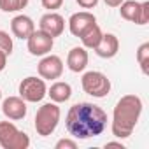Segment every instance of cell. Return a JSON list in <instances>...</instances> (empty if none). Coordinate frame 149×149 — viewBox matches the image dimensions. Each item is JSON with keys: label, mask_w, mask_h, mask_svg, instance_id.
Masks as SVG:
<instances>
[{"label": "cell", "mask_w": 149, "mask_h": 149, "mask_svg": "<svg viewBox=\"0 0 149 149\" xmlns=\"http://www.w3.org/2000/svg\"><path fill=\"white\" fill-rule=\"evenodd\" d=\"M65 126L74 139L84 140L98 137L107 128V114L102 107L95 104L79 102L68 109L65 118Z\"/></svg>", "instance_id": "6da1fadb"}, {"label": "cell", "mask_w": 149, "mask_h": 149, "mask_svg": "<svg viewBox=\"0 0 149 149\" xmlns=\"http://www.w3.org/2000/svg\"><path fill=\"white\" fill-rule=\"evenodd\" d=\"M142 109H144V104H142L140 97H137V95L121 97L112 112V125H111L112 135L118 139H128L133 133V130L140 119Z\"/></svg>", "instance_id": "7a4b0ae2"}, {"label": "cell", "mask_w": 149, "mask_h": 149, "mask_svg": "<svg viewBox=\"0 0 149 149\" xmlns=\"http://www.w3.org/2000/svg\"><path fill=\"white\" fill-rule=\"evenodd\" d=\"M60 116H61V111H60L58 104L49 102V104L40 105L35 114V132L40 137L51 135L60 123Z\"/></svg>", "instance_id": "3957f363"}, {"label": "cell", "mask_w": 149, "mask_h": 149, "mask_svg": "<svg viewBox=\"0 0 149 149\" xmlns=\"http://www.w3.org/2000/svg\"><path fill=\"white\" fill-rule=\"evenodd\" d=\"M0 147L4 149H28L30 137L18 130V126L11 121H0Z\"/></svg>", "instance_id": "277c9868"}, {"label": "cell", "mask_w": 149, "mask_h": 149, "mask_svg": "<svg viewBox=\"0 0 149 149\" xmlns=\"http://www.w3.org/2000/svg\"><path fill=\"white\" fill-rule=\"evenodd\" d=\"M81 84H83L84 93H88L93 98H104L111 91V79L98 70H90L83 74Z\"/></svg>", "instance_id": "5b68a950"}, {"label": "cell", "mask_w": 149, "mask_h": 149, "mask_svg": "<svg viewBox=\"0 0 149 149\" xmlns=\"http://www.w3.org/2000/svg\"><path fill=\"white\" fill-rule=\"evenodd\" d=\"M46 95H47V88H46V83H44L42 77L28 76V77H25V79L19 83V97H21L25 102L37 104V102H40Z\"/></svg>", "instance_id": "8992f818"}, {"label": "cell", "mask_w": 149, "mask_h": 149, "mask_svg": "<svg viewBox=\"0 0 149 149\" xmlns=\"http://www.w3.org/2000/svg\"><path fill=\"white\" fill-rule=\"evenodd\" d=\"M37 72L42 79H47V81H54V79H60L61 74H63V61L60 56L56 54H44V58L39 61L37 65Z\"/></svg>", "instance_id": "52a82bcc"}, {"label": "cell", "mask_w": 149, "mask_h": 149, "mask_svg": "<svg viewBox=\"0 0 149 149\" xmlns=\"http://www.w3.org/2000/svg\"><path fill=\"white\" fill-rule=\"evenodd\" d=\"M53 46H54V39L42 30H33V33L26 39V47H28L30 54H33V56L47 54L53 49Z\"/></svg>", "instance_id": "ba28073f"}, {"label": "cell", "mask_w": 149, "mask_h": 149, "mask_svg": "<svg viewBox=\"0 0 149 149\" xmlns=\"http://www.w3.org/2000/svg\"><path fill=\"white\" fill-rule=\"evenodd\" d=\"M97 23V18L93 13L90 11H81V13H76L72 14L70 19H68V30L74 37H81L91 25Z\"/></svg>", "instance_id": "9c48e42d"}, {"label": "cell", "mask_w": 149, "mask_h": 149, "mask_svg": "<svg viewBox=\"0 0 149 149\" xmlns=\"http://www.w3.org/2000/svg\"><path fill=\"white\" fill-rule=\"evenodd\" d=\"M39 30L46 32L47 35H51L53 39L54 37H60L65 30V19L61 14L54 13V11H49L47 14H44L39 21Z\"/></svg>", "instance_id": "30bf717a"}, {"label": "cell", "mask_w": 149, "mask_h": 149, "mask_svg": "<svg viewBox=\"0 0 149 149\" xmlns=\"http://www.w3.org/2000/svg\"><path fill=\"white\" fill-rule=\"evenodd\" d=\"M2 112L11 121H19L26 116V102L21 97H7L2 102Z\"/></svg>", "instance_id": "8fae6325"}, {"label": "cell", "mask_w": 149, "mask_h": 149, "mask_svg": "<svg viewBox=\"0 0 149 149\" xmlns=\"http://www.w3.org/2000/svg\"><path fill=\"white\" fill-rule=\"evenodd\" d=\"M33 30H35V23L26 14H18L11 21V32H13V35L18 37V39H21V40L23 39L26 40L33 33Z\"/></svg>", "instance_id": "7c38bea8"}, {"label": "cell", "mask_w": 149, "mask_h": 149, "mask_svg": "<svg viewBox=\"0 0 149 149\" xmlns=\"http://www.w3.org/2000/svg\"><path fill=\"white\" fill-rule=\"evenodd\" d=\"M88 60H90V56H88L86 47H83V46L72 47L67 54V67H68L70 72L79 74L88 67Z\"/></svg>", "instance_id": "4fadbf2b"}, {"label": "cell", "mask_w": 149, "mask_h": 149, "mask_svg": "<svg viewBox=\"0 0 149 149\" xmlns=\"http://www.w3.org/2000/svg\"><path fill=\"white\" fill-rule=\"evenodd\" d=\"M93 51L100 58H105V60L114 58L118 54V51H119V40H118V37L114 33H104L100 42H98V46Z\"/></svg>", "instance_id": "5bb4252c"}, {"label": "cell", "mask_w": 149, "mask_h": 149, "mask_svg": "<svg viewBox=\"0 0 149 149\" xmlns=\"http://www.w3.org/2000/svg\"><path fill=\"white\" fill-rule=\"evenodd\" d=\"M47 95L51 98V102L54 104H63L67 102L70 97H72V86L68 83H63V81H56L51 84V88L47 90Z\"/></svg>", "instance_id": "9a60e30c"}, {"label": "cell", "mask_w": 149, "mask_h": 149, "mask_svg": "<svg viewBox=\"0 0 149 149\" xmlns=\"http://www.w3.org/2000/svg\"><path fill=\"white\" fill-rule=\"evenodd\" d=\"M119 14L123 19L132 21V23H139V14H140V2H135V0H125V2L119 6Z\"/></svg>", "instance_id": "2e32d148"}, {"label": "cell", "mask_w": 149, "mask_h": 149, "mask_svg": "<svg viewBox=\"0 0 149 149\" xmlns=\"http://www.w3.org/2000/svg\"><path fill=\"white\" fill-rule=\"evenodd\" d=\"M102 35H104L102 28L95 23V25H91V26H90V28L79 37V39H81V42H83V47H86V49H95V47L98 46Z\"/></svg>", "instance_id": "e0dca14e"}, {"label": "cell", "mask_w": 149, "mask_h": 149, "mask_svg": "<svg viewBox=\"0 0 149 149\" xmlns=\"http://www.w3.org/2000/svg\"><path fill=\"white\" fill-rule=\"evenodd\" d=\"M137 61L140 65L142 74H149V42H144L137 49Z\"/></svg>", "instance_id": "ac0fdd59"}, {"label": "cell", "mask_w": 149, "mask_h": 149, "mask_svg": "<svg viewBox=\"0 0 149 149\" xmlns=\"http://www.w3.org/2000/svg\"><path fill=\"white\" fill-rule=\"evenodd\" d=\"M28 6V0H0V11L2 13H18Z\"/></svg>", "instance_id": "d6986e66"}, {"label": "cell", "mask_w": 149, "mask_h": 149, "mask_svg": "<svg viewBox=\"0 0 149 149\" xmlns=\"http://www.w3.org/2000/svg\"><path fill=\"white\" fill-rule=\"evenodd\" d=\"M13 47H14V44H13V37L7 33V32H4V30H0V51H4L7 56L13 53Z\"/></svg>", "instance_id": "ffe728a7"}, {"label": "cell", "mask_w": 149, "mask_h": 149, "mask_svg": "<svg viewBox=\"0 0 149 149\" xmlns=\"http://www.w3.org/2000/svg\"><path fill=\"white\" fill-rule=\"evenodd\" d=\"M149 23V2L140 4V14H139V23L137 25H147Z\"/></svg>", "instance_id": "44dd1931"}, {"label": "cell", "mask_w": 149, "mask_h": 149, "mask_svg": "<svg viewBox=\"0 0 149 149\" xmlns=\"http://www.w3.org/2000/svg\"><path fill=\"white\" fill-rule=\"evenodd\" d=\"M76 147H77V142L72 139H60L54 144V149H76Z\"/></svg>", "instance_id": "7402d4cb"}, {"label": "cell", "mask_w": 149, "mask_h": 149, "mask_svg": "<svg viewBox=\"0 0 149 149\" xmlns=\"http://www.w3.org/2000/svg\"><path fill=\"white\" fill-rule=\"evenodd\" d=\"M40 4L47 11H56V9H60L63 6V0H40Z\"/></svg>", "instance_id": "603a6c76"}, {"label": "cell", "mask_w": 149, "mask_h": 149, "mask_svg": "<svg viewBox=\"0 0 149 149\" xmlns=\"http://www.w3.org/2000/svg\"><path fill=\"white\" fill-rule=\"evenodd\" d=\"M77 6L83 7V9H93L97 4H98V0H76Z\"/></svg>", "instance_id": "cb8c5ba5"}, {"label": "cell", "mask_w": 149, "mask_h": 149, "mask_svg": "<svg viewBox=\"0 0 149 149\" xmlns=\"http://www.w3.org/2000/svg\"><path fill=\"white\" fill-rule=\"evenodd\" d=\"M6 67H7V54L4 51H0V72H2Z\"/></svg>", "instance_id": "d4e9b609"}, {"label": "cell", "mask_w": 149, "mask_h": 149, "mask_svg": "<svg viewBox=\"0 0 149 149\" xmlns=\"http://www.w3.org/2000/svg\"><path fill=\"white\" fill-rule=\"evenodd\" d=\"M105 2V6H109V7H119L125 0H104Z\"/></svg>", "instance_id": "484cf974"}, {"label": "cell", "mask_w": 149, "mask_h": 149, "mask_svg": "<svg viewBox=\"0 0 149 149\" xmlns=\"http://www.w3.org/2000/svg\"><path fill=\"white\" fill-rule=\"evenodd\" d=\"M105 147H119V149H125V146L121 142H107Z\"/></svg>", "instance_id": "4316f807"}, {"label": "cell", "mask_w": 149, "mask_h": 149, "mask_svg": "<svg viewBox=\"0 0 149 149\" xmlns=\"http://www.w3.org/2000/svg\"><path fill=\"white\" fill-rule=\"evenodd\" d=\"M0 100H2V91H0Z\"/></svg>", "instance_id": "83f0119b"}]
</instances>
